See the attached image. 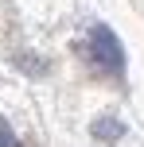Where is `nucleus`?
Returning a JSON list of instances; mask_svg holds the SVG:
<instances>
[{"instance_id":"obj_1","label":"nucleus","mask_w":144,"mask_h":147,"mask_svg":"<svg viewBox=\"0 0 144 147\" xmlns=\"http://www.w3.org/2000/svg\"><path fill=\"white\" fill-rule=\"evenodd\" d=\"M90 58L105 74H117V78L125 74V47H121V39H117L105 23H93L90 27Z\"/></svg>"},{"instance_id":"obj_2","label":"nucleus","mask_w":144,"mask_h":147,"mask_svg":"<svg viewBox=\"0 0 144 147\" xmlns=\"http://www.w3.org/2000/svg\"><path fill=\"white\" fill-rule=\"evenodd\" d=\"M93 136H98V140H121L125 136V124L121 120H113V116H101V120H93Z\"/></svg>"},{"instance_id":"obj_3","label":"nucleus","mask_w":144,"mask_h":147,"mask_svg":"<svg viewBox=\"0 0 144 147\" xmlns=\"http://www.w3.org/2000/svg\"><path fill=\"white\" fill-rule=\"evenodd\" d=\"M0 147H20V140H16V132H12V124H8L4 116H0Z\"/></svg>"}]
</instances>
